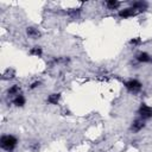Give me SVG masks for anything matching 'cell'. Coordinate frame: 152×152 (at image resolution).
I'll list each match as a JSON object with an SVG mask.
<instances>
[{
	"label": "cell",
	"mask_w": 152,
	"mask_h": 152,
	"mask_svg": "<svg viewBox=\"0 0 152 152\" xmlns=\"http://www.w3.org/2000/svg\"><path fill=\"white\" fill-rule=\"evenodd\" d=\"M18 144V140L15 137L11 135V134H6V135H2L1 139H0V146L2 150L7 151V152H11L14 150V147L17 146Z\"/></svg>",
	"instance_id": "1"
},
{
	"label": "cell",
	"mask_w": 152,
	"mask_h": 152,
	"mask_svg": "<svg viewBox=\"0 0 152 152\" xmlns=\"http://www.w3.org/2000/svg\"><path fill=\"white\" fill-rule=\"evenodd\" d=\"M145 127V122H144V120L142 119H135L133 122H132V126H131V129L133 131V132H139L140 129H142Z\"/></svg>",
	"instance_id": "4"
},
{
	"label": "cell",
	"mask_w": 152,
	"mask_h": 152,
	"mask_svg": "<svg viewBox=\"0 0 152 152\" xmlns=\"http://www.w3.org/2000/svg\"><path fill=\"white\" fill-rule=\"evenodd\" d=\"M30 53L31 55H34V56H40L42 55V49L39 46H34L30 50Z\"/></svg>",
	"instance_id": "13"
},
{
	"label": "cell",
	"mask_w": 152,
	"mask_h": 152,
	"mask_svg": "<svg viewBox=\"0 0 152 152\" xmlns=\"http://www.w3.org/2000/svg\"><path fill=\"white\" fill-rule=\"evenodd\" d=\"M138 114H139L140 119H142V120L150 119V118L152 116V108L148 107V106H146L145 103H142V104L140 106L139 110H138Z\"/></svg>",
	"instance_id": "2"
},
{
	"label": "cell",
	"mask_w": 152,
	"mask_h": 152,
	"mask_svg": "<svg viewBox=\"0 0 152 152\" xmlns=\"http://www.w3.org/2000/svg\"><path fill=\"white\" fill-rule=\"evenodd\" d=\"M146 7H147L146 2H142V1H140V2H134V4H133V8H134V10L142 11V10H146Z\"/></svg>",
	"instance_id": "12"
},
{
	"label": "cell",
	"mask_w": 152,
	"mask_h": 152,
	"mask_svg": "<svg viewBox=\"0 0 152 152\" xmlns=\"http://www.w3.org/2000/svg\"><path fill=\"white\" fill-rule=\"evenodd\" d=\"M25 102H26V100H25V97H24L21 94L17 95V96L13 99V103H14L17 107H23V106L25 104Z\"/></svg>",
	"instance_id": "6"
},
{
	"label": "cell",
	"mask_w": 152,
	"mask_h": 152,
	"mask_svg": "<svg viewBox=\"0 0 152 152\" xmlns=\"http://www.w3.org/2000/svg\"><path fill=\"white\" fill-rule=\"evenodd\" d=\"M125 87H126L129 91L137 93V91H139V90L141 89V83H140L139 81H137V80H129V81H127V82L125 83Z\"/></svg>",
	"instance_id": "3"
},
{
	"label": "cell",
	"mask_w": 152,
	"mask_h": 152,
	"mask_svg": "<svg viewBox=\"0 0 152 152\" xmlns=\"http://www.w3.org/2000/svg\"><path fill=\"white\" fill-rule=\"evenodd\" d=\"M26 32H27V34H28L31 38H38L39 34H40L39 31H38L37 28H34V27H27Z\"/></svg>",
	"instance_id": "8"
},
{
	"label": "cell",
	"mask_w": 152,
	"mask_h": 152,
	"mask_svg": "<svg viewBox=\"0 0 152 152\" xmlns=\"http://www.w3.org/2000/svg\"><path fill=\"white\" fill-rule=\"evenodd\" d=\"M39 86V82H34V83H32V86H31V88L33 89V88H36V87H38Z\"/></svg>",
	"instance_id": "15"
},
{
	"label": "cell",
	"mask_w": 152,
	"mask_h": 152,
	"mask_svg": "<svg viewBox=\"0 0 152 152\" xmlns=\"http://www.w3.org/2000/svg\"><path fill=\"white\" fill-rule=\"evenodd\" d=\"M7 93H8V95H11V96H17V95H19L20 94V87L19 86H17V84H14V86H12L8 90H7Z\"/></svg>",
	"instance_id": "7"
},
{
	"label": "cell",
	"mask_w": 152,
	"mask_h": 152,
	"mask_svg": "<svg viewBox=\"0 0 152 152\" xmlns=\"http://www.w3.org/2000/svg\"><path fill=\"white\" fill-rule=\"evenodd\" d=\"M119 5H120V2L116 1V0H109V1L106 2V6H107L109 10H116V8L119 7Z\"/></svg>",
	"instance_id": "10"
},
{
	"label": "cell",
	"mask_w": 152,
	"mask_h": 152,
	"mask_svg": "<svg viewBox=\"0 0 152 152\" xmlns=\"http://www.w3.org/2000/svg\"><path fill=\"white\" fill-rule=\"evenodd\" d=\"M139 43H140V39H139V38H134V39L131 40V44H133V45H137V44H139Z\"/></svg>",
	"instance_id": "14"
},
{
	"label": "cell",
	"mask_w": 152,
	"mask_h": 152,
	"mask_svg": "<svg viewBox=\"0 0 152 152\" xmlns=\"http://www.w3.org/2000/svg\"><path fill=\"white\" fill-rule=\"evenodd\" d=\"M59 97H61V94H51V95L48 97V102L51 103V104H56V103L58 102Z\"/></svg>",
	"instance_id": "9"
},
{
	"label": "cell",
	"mask_w": 152,
	"mask_h": 152,
	"mask_svg": "<svg viewBox=\"0 0 152 152\" xmlns=\"http://www.w3.org/2000/svg\"><path fill=\"white\" fill-rule=\"evenodd\" d=\"M137 14V10H134L133 7H129V8H125V10H121L119 12V15L121 18H129V17H133Z\"/></svg>",
	"instance_id": "5"
},
{
	"label": "cell",
	"mask_w": 152,
	"mask_h": 152,
	"mask_svg": "<svg viewBox=\"0 0 152 152\" xmlns=\"http://www.w3.org/2000/svg\"><path fill=\"white\" fill-rule=\"evenodd\" d=\"M137 59L139 62H148L151 58H150V56L146 52H140V53L137 55Z\"/></svg>",
	"instance_id": "11"
}]
</instances>
